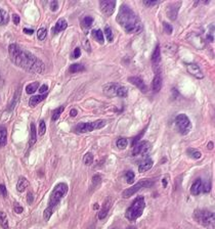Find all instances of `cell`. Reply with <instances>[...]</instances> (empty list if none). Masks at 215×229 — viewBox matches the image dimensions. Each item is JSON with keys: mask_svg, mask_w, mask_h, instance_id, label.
Here are the masks:
<instances>
[{"mask_svg": "<svg viewBox=\"0 0 215 229\" xmlns=\"http://www.w3.org/2000/svg\"><path fill=\"white\" fill-rule=\"evenodd\" d=\"M162 183H163V185H164V187H166V185H167V181H166V179H163Z\"/></svg>", "mask_w": 215, "mask_h": 229, "instance_id": "cell-59", "label": "cell"}, {"mask_svg": "<svg viewBox=\"0 0 215 229\" xmlns=\"http://www.w3.org/2000/svg\"><path fill=\"white\" fill-rule=\"evenodd\" d=\"M31 131H30V140H29V146L32 147L33 145L35 144L36 140H37V130L35 127L34 123H31Z\"/></svg>", "mask_w": 215, "mask_h": 229, "instance_id": "cell-24", "label": "cell"}, {"mask_svg": "<svg viewBox=\"0 0 215 229\" xmlns=\"http://www.w3.org/2000/svg\"><path fill=\"white\" fill-rule=\"evenodd\" d=\"M98 209H99V205H98V204H94V206H93V210H98Z\"/></svg>", "mask_w": 215, "mask_h": 229, "instance_id": "cell-58", "label": "cell"}, {"mask_svg": "<svg viewBox=\"0 0 215 229\" xmlns=\"http://www.w3.org/2000/svg\"><path fill=\"white\" fill-rule=\"evenodd\" d=\"M80 55H81V49H80V47H76V48L74 49V52H73V58L80 57Z\"/></svg>", "mask_w": 215, "mask_h": 229, "instance_id": "cell-50", "label": "cell"}, {"mask_svg": "<svg viewBox=\"0 0 215 229\" xmlns=\"http://www.w3.org/2000/svg\"><path fill=\"white\" fill-rule=\"evenodd\" d=\"M0 195L3 197H7V189L4 184H0Z\"/></svg>", "mask_w": 215, "mask_h": 229, "instance_id": "cell-46", "label": "cell"}, {"mask_svg": "<svg viewBox=\"0 0 215 229\" xmlns=\"http://www.w3.org/2000/svg\"><path fill=\"white\" fill-rule=\"evenodd\" d=\"M85 68L80 64H74L72 65L71 66H70L69 71L71 73H78V72H81V71H84Z\"/></svg>", "mask_w": 215, "mask_h": 229, "instance_id": "cell-38", "label": "cell"}, {"mask_svg": "<svg viewBox=\"0 0 215 229\" xmlns=\"http://www.w3.org/2000/svg\"><path fill=\"white\" fill-rule=\"evenodd\" d=\"M24 211V208L23 207H21L18 204H14V212L17 214H22Z\"/></svg>", "mask_w": 215, "mask_h": 229, "instance_id": "cell-51", "label": "cell"}, {"mask_svg": "<svg viewBox=\"0 0 215 229\" xmlns=\"http://www.w3.org/2000/svg\"><path fill=\"white\" fill-rule=\"evenodd\" d=\"M23 31H24V33H26V34H27V35H33V33H34V31H33V29H27V28H25Z\"/></svg>", "mask_w": 215, "mask_h": 229, "instance_id": "cell-55", "label": "cell"}, {"mask_svg": "<svg viewBox=\"0 0 215 229\" xmlns=\"http://www.w3.org/2000/svg\"><path fill=\"white\" fill-rule=\"evenodd\" d=\"M180 5H181V2H174L168 5L166 13H167V17L171 21L176 20V17H177V14H178Z\"/></svg>", "mask_w": 215, "mask_h": 229, "instance_id": "cell-12", "label": "cell"}, {"mask_svg": "<svg viewBox=\"0 0 215 229\" xmlns=\"http://www.w3.org/2000/svg\"><path fill=\"white\" fill-rule=\"evenodd\" d=\"M146 208V201H144L143 197H138L131 204V206L127 209V211L125 213V217L127 218L129 221H135L136 219L142 215L143 210Z\"/></svg>", "mask_w": 215, "mask_h": 229, "instance_id": "cell-4", "label": "cell"}, {"mask_svg": "<svg viewBox=\"0 0 215 229\" xmlns=\"http://www.w3.org/2000/svg\"><path fill=\"white\" fill-rule=\"evenodd\" d=\"M116 145H117V147L119 149H125L126 147H127V145H128L127 139H126V138H119L117 140Z\"/></svg>", "mask_w": 215, "mask_h": 229, "instance_id": "cell-36", "label": "cell"}, {"mask_svg": "<svg viewBox=\"0 0 215 229\" xmlns=\"http://www.w3.org/2000/svg\"><path fill=\"white\" fill-rule=\"evenodd\" d=\"M9 22V16L7 12H5L4 9L1 8L0 7V25L4 26V25H7Z\"/></svg>", "mask_w": 215, "mask_h": 229, "instance_id": "cell-26", "label": "cell"}, {"mask_svg": "<svg viewBox=\"0 0 215 229\" xmlns=\"http://www.w3.org/2000/svg\"><path fill=\"white\" fill-rule=\"evenodd\" d=\"M46 36H47L46 28H40L39 30L37 31V38H38L40 41H43V40L46 38Z\"/></svg>", "mask_w": 215, "mask_h": 229, "instance_id": "cell-37", "label": "cell"}, {"mask_svg": "<svg viewBox=\"0 0 215 229\" xmlns=\"http://www.w3.org/2000/svg\"><path fill=\"white\" fill-rule=\"evenodd\" d=\"M162 84H163V79H162L161 73L157 72L153 79V82H152V90H153L154 93H158L161 90Z\"/></svg>", "mask_w": 215, "mask_h": 229, "instance_id": "cell-15", "label": "cell"}, {"mask_svg": "<svg viewBox=\"0 0 215 229\" xmlns=\"http://www.w3.org/2000/svg\"><path fill=\"white\" fill-rule=\"evenodd\" d=\"M12 21H13V24L14 25H18L20 24V17L18 16V14H12Z\"/></svg>", "mask_w": 215, "mask_h": 229, "instance_id": "cell-53", "label": "cell"}, {"mask_svg": "<svg viewBox=\"0 0 215 229\" xmlns=\"http://www.w3.org/2000/svg\"><path fill=\"white\" fill-rule=\"evenodd\" d=\"M38 91H39L40 94H45V93H47V91H48V86H47L46 84H43V85H41V86H40Z\"/></svg>", "mask_w": 215, "mask_h": 229, "instance_id": "cell-48", "label": "cell"}, {"mask_svg": "<svg viewBox=\"0 0 215 229\" xmlns=\"http://www.w3.org/2000/svg\"><path fill=\"white\" fill-rule=\"evenodd\" d=\"M187 71L188 74H191L192 77H195V78H197V79H203L204 78V74L197 64H188L187 65Z\"/></svg>", "mask_w": 215, "mask_h": 229, "instance_id": "cell-13", "label": "cell"}, {"mask_svg": "<svg viewBox=\"0 0 215 229\" xmlns=\"http://www.w3.org/2000/svg\"><path fill=\"white\" fill-rule=\"evenodd\" d=\"M151 149V143L149 141H139L138 143L133 146L132 150V156H143V154L148 153Z\"/></svg>", "mask_w": 215, "mask_h": 229, "instance_id": "cell-11", "label": "cell"}, {"mask_svg": "<svg viewBox=\"0 0 215 229\" xmlns=\"http://www.w3.org/2000/svg\"><path fill=\"white\" fill-rule=\"evenodd\" d=\"M77 114H78L77 110L73 109V110H71V112H70V116H71V117H76V116H77Z\"/></svg>", "mask_w": 215, "mask_h": 229, "instance_id": "cell-56", "label": "cell"}, {"mask_svg": "<svg viewBox=\"0 0 215 229\" xmlns=\"http://www.w3.org/2000/svg\"><path fill=\"white\" fill-rule=\"evenodd\" d=\"M107 125L106 120H98L94 122H87V123H80L78 124L75 131L77 133H86V132H91L96 129H102Z\"/></svg>", "mask_w": 215, "mask_h": 229, "instance_id": "cell-6", "label": "cell"}, {"mask_svg": "<svg viewBox=\"0 0 215 229\" xmlns=\"http://www.w3.org/2000/svg\"><path fill=\"white\" fill-rule=\"evenodd\" d=\"M67 27H68V22H67L65 18H60V20L57 22L55 26H54L53 33H54V34H58V33L65 31L67 29Z\"/></svg>", "mask_w": 215, "mask_h": 229, "instance_id": "cell-20", "label": "cell"}, {"mask_svg": "<svg viewBox=\"0 0 215 229\" xmlns=\"http://www.w3.org/2000/svg\"><path fill=\"white\" fill-rule=\"evenodd\" d=\"M116 95L117 96H119V97H126L128 95V89H127V87H125V86H119L118 87V89H117V93H116Z\"/></svg>", "mask_w": 215, "mask_h": 229, "instance_id": "cell-34", "label": "cell"}, {"mask_svg": "<svg viewBox=\"0 0 215 229\" xmlns=\"http://www.w3.org/2000/svg\"><path fill=\"white\" fill-rule=\"evenodd\" d=\"M93 154L91 153H87L85 156L83 157V163L86 165V166H90L93 164Z\"/></svg>", "mask_w": 215, "mask_h": 229, "instance_id": "cell-35", "label": "cell"}, {"mask_svg": "<svg viewBox=\"0 0 215 229\" xmlns=\"http://www.w3.org/2000/svg\"><path fill=\"white\" fill-rule=\"evenodd\" d=\"M27 199H28V204H32L33 202V199H34V197H33V194L32 192H28V195H27Z\"/></svg>", "mask_w": 215, "mask_h": 229, "instance_id": "cell-54", "label": "cell"}, {"mask_svg": "<svg viewBox=\"0 0 215 229\" xmlns=\"http://www.w3.org/2000/svg\"><path fill=\"white\" fill-rule=\"evenodd\" d=\"M28 185H29V181L25 177H20L17 183V189L20 192H23L24 190H26V188L28 187Z\"/></svg>", "mask_w": 215, "mask_h": 229, "instance_id": "cell-23", "label": "cell"}, {"mask_svg": "<svg viewBox=\"0 0 215 229\" xmlns=\"http://www.w3.org/2000/svg\"><path fill=\"white\" fill-rule=\"evenodd\" d=\"M128 81L130 82L131 84H133L134 86H136L138 88V89L142 92V93H147L148 91V87L146 83L143 82V80L140 78V77H129L128 78Z\"/></svg>", "mask_w": 215, "mask_h": 229, "instance_id": "cell-14", "label": "cell"}, {"mask_svg": "<svg viewBox=\"0 0 215 229\" xmlns=\"http://www.w3.org/2000/svg\"><path fill=\"white\" fill-rule=\"evenodd\" d=\"M111 205H112V202H111L110 198H108L107 201L105 202V204H103L102 210L98 213V219L99 220H103L107 217L108 213H109V210L111 208Z\"/></svg>", "mask_w": 215, "mask_h": 229, "instance_id": "cell-19", "label": "cell"}, {"mask_svg": "<svg viewBox=\"0 0 215 229\" xmlns=\"http://www.w3.org/2000/svg\"><path fill=\"white\" fill-rule=\"evenodd\" d=\"M154 185V181L152 180H142L138 182L136 184H134L133 186H131L130 188H127V189H125L123 192H122V197L124 198H128L132 197L133 194H135L138 191H139L140 189H142V188H148V187H151Z\"/></svg>", "mask_w": 215, "mask_h": 229, "instance_id": "cell-8", "label": "cell"}, {"mask_svg": "<svg viewBox=\"0 0 215 229\" xmlns=\"http://www.w3.org/2000/svg\"><path fill=\"white\" fill-rule=\"evenodd\" d=\"M83 45H84L85 50H86V51H90V44H89V41H88L87 39H84Z\"/></svg>", "mask_w": 215, "mask_h": 229, "instance_id": "cell-52", "label": "cell"}, {"mask_svg": "<svg viewBox=\"0 0 215 229\" xmlns=\"http://www.w3.org/2000/svg\"><path fill=\"white\" fill-rule=\"evenodd\" d=\"M117 23L128 34H138L142 31V24L131 7L126 4L120 6L119 12L117 14Z\"/></svg>", "mask_w": 215, "mask_h": 229, "instance_id": "cell-2", "label": "cell"}, {"mask_svg": "<svg viewBox=\"0 0 215 229\" xmlns=\"http://www.w3.org/2000/svg\"><path fill=\"white\" fill-rule=\"evenodd\" d=\"M153 165H154L153 160H152V158H147L146 160H143L142 163L139 164V166H138V171L140 173H143V172L149 171V170L152 167H153Z\"/></svg>", "mask_w": 215, "mask_h": 229, "instance_id": "cell-18", "label": "cell"}, {"mask_svg": "<svg viewBox=\"0 0 215 229\" xmlns=\"http://www.w3.org/2000/svg\"><path fill=\"white\" fill-rule=\"evenodd\" d=\"M20 96H21V88H18V89L14 92V95H13V98L12 102H10L9 105V110H13L14 106L17 105V103L18 102V99H20Z\"/></svg>", "mask_w": 215, "mask_h": 229, "instance_id": "cell-29", "label": "cell"}, {"mask_svg": "<svg viewBox=\"0 0 215 229\" xmlns=\"http://www.w3.org/2000/svg\"><path fill=\"white\" fill-rule=\"evenodd\" d=\"M7 142V131L5 127L0 126V147H3Z\"/></svg>", "mask_w": 215, "mask_h": 229, "instance_id": "cell-25", "label": "cell"}, {"mask_svg": "<svg viewBox=\"0 0 215 229\" xmlns=\"http://www.w3.org/2000/svg\"><path fill=\"white\" fill-rule=\"evenodd\" d=\"M46 97H47V93H45V94H39V95H35V96H32L30 98V100H29V105H30L31 108H34V106H36L39 102L43 101Z\"/></svg>", "mask_w": 215, "mask_h": 229, "instance_id": "cell-22", "label": "cell"}, {"mask_svg": "<svg viewBox=\"0 0 215 229\" xmlns=\"http://www.w3.org/2000/svg\"><path fill=\"white\" fill-rule=\"evenodd\" d=\"M203 189V181L201 178L196 179L194 182H192V186H191V193L192 195H199L202 192Z\"/></svg>", "mask_w": 215, "mask_h": 229, "instance_id": "cell-17", "label": "cell"}, {"mask_svg": "<svg viewBox=\"0 0 215 229\" xmlns=\"http://www.w3.org/2000/svg\"><path fill=\"white\" fill-rule=\"evenodd\" d=\"M213 146H214V143L212 141H210L208 143V149H213Z\"/></svg>", "mask_w": 215, "mask_h": 229, "instance_id": "cell-57", "label": "cell"}, {"mask_svg": "<svg viewBox=\"0 0 215 229\" xmlns=\"http://www.w3.org/2000/svg\"><path fill=\"white\" fill-rule=\"evenodd\" d=\"M68 184L61 182L58 183L54 186L49 197V201H48V207L45 209V211L43 213V218L45 221H48L50 219L51 215L54 212V209L57 208V206L60 204V202L62 199V197L68 193Z\"/></svg>", "mask_w": 215, "mask_h": 229, "instance_id": "cell-3", "label": "cell"}, {"mask_svg": "<svg viewBox=\"0 0 215 229\" xmlns=\"http://www.w3.org/2000/svg\"><path fill=\"white\" fill-rule=\"evenodd\" d=\"M143 134H144V130H142V133H140L139 135H138V136H136V137H134V139H133V141H132V145H133V146H134V145L136 144V143H138V142H139V140H140V138L142 137V135H143Z\"/></svg>", "mask_w": 215, "mask_h": 229, "instance_id": "cell-49", "label": "cell"}, {"mask_svg": "<svg viewBox=\"0 0 215 229\" xmlns=\"http://www.w3.org/2000/svg\"><path fill=\"white\" fill-rule=\"evenodd\" d=\"M49 6H50V9L52 10V12H57L58 8V3L57 0H52V1H50Z\"/></svg>", "mask_w": 215, "mask_h": 229, "instance_id": "cell-47", "label": "cell"}, {"mask_svg": "<svg viewBox=\"0 0 215 229\" xmlns=\"http://www.w3.org/2000/svg\"><path fill=\"white\" fill-rule=\"evenodd\" d=\"M118 87H119V85L116 84V83H108L106 85H103L102 87V90H103V93L106 95H108L109 97H112V96H115L117 93V89Z\"/></svg>", "mask_w": 215, "mask_h": 229, "instance_id": "cell-16", "label": "cell"}, {"mask_svg": "<svg viewBox=\"0 0 215 229\" xmlns=\"http://www.w3.org/2000/svg\"><path fill=\"white\" fill-rule=\"evenodd\" d=\"M81 23H82V26L84 28L88 29V28L91 27L92 24H93V17H90V16H86V17H83V20H82Z\"/></svg>", "mask_w": 215, "mask_h": 229, "instance_id": "cell-33", "label": "cell"}, {"mask_svg": "<svg viewBox=\"0 0 215 229\" xmlns=\"http://www.w3.org/2000/svg\"><path fill=\"white\" fill-rule=\"evenodd\" d=\"M102 181V177L99 175H94L92 177V185L93 186H98Z\"/></svg>", "mask_w": 215, "mask_h": 229, "instance_id": "cell-45", "label": "cell"}, {"mask_svg": "<svg viewBox=\"0 0 215 229\" xmlns=\"http://www.w3.org/2000/svg\"><path fill=\"white\" fill-rule=\"evenodd\" d=\"M211 190V181L210 180H206L205 182H203V189L202 191H204L205 193L209 192Z\"/></svg>", "mask_w": 215, "mask_h": 229, "instance_id": "cell-44", "label": "cell"}, {"mask_svg": "<svg viewBox=\"0 0 215 229\" xmlns=\"http://www.w3.org/2000/svg\"><path fill=\"white\" fill-rule=\"evenodd\" d=\"M187 40L188 42L192 44L195 48L197 49H203L205 47V40H204L203 37L198 34V33L192 32L187 36Z\"/></svg>", "mask_w": 215, "mask_h": 229, "instance_id": "cell-9", "label": "cell"}, {"mask_svg": "<svg viewBox=\"0 0 215 229\" xmlns=\"http://www.w3.org/2000/svg\"><path fill=\"white\" fill-rule=\"evenodd\" d=\"M125 178H126V181H127L128 184H132L134 182V178H135V175L133 171H127L125 174Z\"/></svg>", "mask_w": 215, "mask_h": 229, "instance_id": "cell-40", "label": "cell"}, {"mask_svg": "<svg viewBox=\"0 0 215 229\" xmlns=\"http://www.w3.org/2000/svg\"><path fill=\"white\" fill-rule=\"evenodd\" d=\"M187 153H188V156H190L192 158H194V160H199V158H201V157H202L201 151H199L198 149H188Z\"/></svg>", "mask_w": 215, "mask_h": 229, "instance_id": "cell-31", "label": "cell"}, {"mask_svg": "<svg viewBox=\"0 0 215 229\" xmlns=\"http://www.w3.org/2000/svg\"><path fill=\"white\" fill-rule=\"evenodd\" d=\"M115 6H116V1L115 0H102L99 2V7H101L102 12L106 17H111L114 13Z\"/></svg>", "mask_w": 215, "mask_h": 229, "instance_id": "cell-10", "label": "cell"}, {"mask_svg": "<svg viewBox=\"0 0 215 229\" xmlns=\"http://www.w3.org/2000/svg\"><path fill=\"white\" fill-rule=\"evenodd\" d=\"M142 3H143V5L151 7V6H155V5L160 4L161 1H159V0H143Z\"/></svg>", "mask_w": 215, "mask_h": 229, "instance_id": "cell-41", "label": "cell"}, {"mask_svg": "<svg viewBox=\"0 0 215 229\" xmlns=\"http://www.w3.org/2000/svg\"><path fill=\"white\" fill-rule=\"evenodd\" d=\"M38 88H39L38 82H32L27 85V87H26V92H27L28 94H33L38 90Z\"/></svg>", "mask_w": 215, "mask_h": 229, "instance_id": "cell-28", "label": "cell"}, {"mask_svg": "<svg viewBox=\"0 0 215 229\" xmlns=\"http://www.w3.org/2000/svg\"><path fill=\"white\" fill-rule=\"evenodd\" d=\"M8 52L13 64L26 71L34 74H43L45 71V65L41 60H39L30 51L21 48L18 44H10Z\"/></svg>", "mask_w": 215, "mask_h": 229, "instance_id": "cell-1", "label": "cell"}, {"mask_svg": "<svg viewBox=\"0 0 215 229\" xmlns=\"http://www.w3.org/2000/svg\"><path fill=\"white\" fill-rule=\"evenodd\" d=\"M160 61H161V48H160V45L157 44L153 54H152V62H153L154 66H157Z\"/></svg>", "mask_w": 215, "mask_h": 229, "instance_id": "cell-21", "label": "cell"}, {"mask_svg": "<svg viewBox=\"0 0 215 229\" xmlns=\"http://www.w3.org/2000/svg\"><path fill=\"white\" fill-rule=\"evenodd\" d=\"M45 132H46V124H45V122H44V120H41L39 122V127H38V135H40V136H42V135H44L45 134Z\"/></svg>", "mask_w": 215, "mask_h": 229, "instance_id": "cell-39", "label": "cell"}, {"mask_svg": "<svg viewBox=\"0 0 215 229\" xmlns=\"http://www.w3.org/2000/svg\"><path fill=\"white\" fill-rule=\"evenodd\" d=\"M0 225L3 229H8L9 225H8V219H7L6 214L3 211H0Z\"/></svg>", "mask_w": 215, "mask_h": 229, "instance_id": "cell-27", "label": "cell"}, {"mask_svg": "<svg viewBox=\"0 0 215 229\" xmlns=\"http://www.w3.org/2000/svg\"><path fill=\"white\" fill-rule=\"evenodd\" d=\"M194 218L202 226L208 229H214L215 215L213 212L205 209H197L194 212Z\"/></svg>", "mask_w": 215, "mask_h": 229, "instance_id": "cell-5", "label": "cell"}, {"mask_svg": "<svg viewBox=\"0 0 215 229\" xmlns=\"http://www.w3.org/2000/svg\"><path fill=\"white\" fill-rule=\"evenodd\" d=\"M105 34H106V37L108 39V41L109 42H113V32H112V29L110 27H106L105 29Z\"/></svg>", "mask_w": 215, "mask_h": 229, "instance_id": "cell-42", "label": "cell"}, {"mask_svg": "<svg viewBox=\"0 0 215 229\" xmlns=\"http://www.w3.org/2000/svg\"><path fill=\"white\" fill-rule=\"evenodd\" d=\"M64 110H65V106L64 105H61V106H58V109H55L53 110V113H52V117H51V120H52V121H57L58 118H60V116L62 114V112H64Z\"/></svg>", "mask_w": 215, "mask_h": 229, "instance_id": "cell-32", "label": "cell"}, {"mask_svg": "<svg viewBox=\"0 0 215 229\" xmlns=\"http://www.w3.org/2000/svg\"><path fill=\"white\" fill-rule=\"evenodd\" d=\"M163 28H164V31H165L166 34H168V35H171L172 34L173 28H172V26L170 25L169 23H166V22H164V23H163Z\"/></svg>", "mask_w": 215, "mask_h": 229, "instance_id": "cell-43", "label": "cell"}, {"mask_svg": "<svg viewBox=\"0 0 215 229\" xmlns=\"http://www.w3.org/2000/svg\"><path fill=\"white\" fill-rule=\"evenodd\" d=\"M92 33H93V36H94L95 40L99 44H103V43H105V37H103V33H102V30H99V29H98V30H94Z\"/></svg>", "mask_w": 215, "mask_h": 229, "instance_id": "cell-30", "label": "cell"}, {"mask_svg": "<svg viewBox=\"0 0 215 229\" xmlns=\"http://www.w3.org/2000/svg\"><path fill=\"white\" fill-rule=\"evenodd\" d=\"M175 125H176L177 129H178V132L181 135H187L192 130L191 120L188 119V117L184 114H179L178 116L175 118Z\"/></svg>", "mask_w": 215, "mask_h": 229, "instance_id": "cell-7", "label": "cell"}]
</instances>
